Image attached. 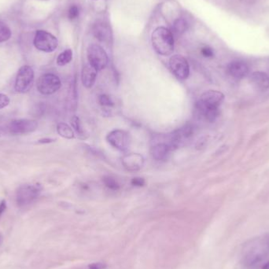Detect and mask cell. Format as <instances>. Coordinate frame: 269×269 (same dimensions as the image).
I'll return each mask as SVG.
<instances>
[{
    "mask_svg": "<svg viewBox=\"0 0 269 269\" xmlns=\"http://www.w3.org/2000/svg\"><path fill=\"white\" fill-rule=\"evenodd\" d=\"M268 256L269 233L250 239L243 246V264L248 268L261 267Z\"/></svg>",
    "mask_w": 269,
    "mask_h": 269,
    "instance_id": "obj_1",
    "label": "cell"
},
{
    "mask_svg": "<svg viewBox=\"0 0 269 269\" xmlns=\"http://www.w3.org/2000/svg\"><path fill=\"white\" fill-rule=\"evenodd\" d=\"M223 99L224 95L218 91L211 90L205 92L196 103L198 113L208 122H214L218 116L219 106Z\"/></svg>",
    "mask_w": 269,
    "mask_h": 269,
    "instance_id": "obj_2",
    "label": "cell"
},
{
    "mask_svg": "<svg viewBox=\"0 0 269 269\" xmlns=\"http://www.w3.org/2000/svg\"><path fill=\"white\" fill-rule=\"evenodd\" d=\"M151 41L153 49L159 55L168 56L174 51L173 34L165 27H159L153 31Z\"/></svg>",
    "mask_w": 269,
    "mask_h": 269,
    "instance_id": "obj_3",
    "label": "cell"
},
{
    "mask_svg": "<svg viewBox=\"0 0 269 269\" xmlns=\"http://www.w3.org/2000/svg\"><path fill=\"white\" fill-rule=\"evenodd\" d=\"M42 186L39 183L24 184L18 187L16 191V203L20 207L28 206L39 197Z\"/></svg>",
    "mask_w": 269,
    "mask_h": 269,
    "instance_id": "obj_4",
    "label": "cell"
},
{
    "mask_svg": "<svg viewBox=\"0 0 269 269\" xmlns=\"http://www.w3.org/2000/svg\"><path fill=\"white\" fill-rule=\"evenodd\" d=\"M34 78H35V74H34L32 67L28 66V65L21 67L18 70L16 81H15V86H14L15 90L21 94L29 92L33 85Z\"/></svg>",
    "mask_w": 269,
    "mask_h": 269,
    "instance_id": "obj_5",
    "label": "cell"
},
{
    "mask_svg": "<svg viewBox=\"0 0 269 269\" xmlns=\"http://www.w3.org/2000/svg\"><path fill=\"white\" fill-rule=\"evenodd\" d=\"M88 59L90 65L97 71L105 69L108 64V55L102 47L92 44L88 48Z\"/></svg>",
    "mask_w": 269,
    "mask_h": 269,
    "instance_id": "obj_6",
    "label": "cell"
},
{
    "mask_svg": "<svg viewBox=\"0 0 269 269\" xmlns=\"http://www.w3.org/2000/svg\"><path fill=\"white\" fill-rule=\"evenodd\" d=\"M62 86V82L58 76L52 73L44 74L37 81L36 88L40 93L50 95L58 92Z\"/></svg>",
    "mask_w": 269,
    "mask_h": 269,
    "instance_id": "obj_7",
    "label": "cell"
},
{
    "mask_svg": "<svg viewBox=\"0 0 269 269\" xmlns=\"http://www.w3.org/2000/svg\"><path fill=\"white\" fill-rule=\"evenodd\" d=\"M58 40L55 35L50 33V32L39 30L37 31L34 38V45L35 48L39 51L50 53L53 52L58 48Z\"/></svg>",
    "mask_w": 269,
    "mask_h": 269,
    "instance_id": "obj_8",
    "label": "cell"
},
{
    "mask_svg": "<svg viewBox=\"0 0 269 269\" xmlns=\"http://www.w3.org/2000/svg\"><path fill=\"white\" fill-rule=\"evenodd\" d=\"M108 143L120 151L125 152L129 149L131 143L129 134L121 129H115L107 135Z\"/></svg>",
    "mask_w": 269,
    "mask_h": 269,
    "instance_id": "obj_9",
    "label": "cell"
},
{
    "mask_svg": "<svg viewBox=\"0 0 269 269\" xmlns=\"http://www.w3.org/2000/svg\"><path fill=\"white\" fill-rule=\"evenodd\" d=\"M169 67L175 76L179 80H186L190 74V66L187 60L182 55H176L169 59Z\"/></svg>",
    "mask_w": 269,
    "mask_h": 269,
    "instance_id": "obj_10",
    "label": "cell"
},
{
    "mask_svg": "<svg viewBox=\"0 0 269 269\" xmlns=\"http://www.w3.org/2000/svg\"><path fill=\"white\" fill-rule=\"evenodd\" d=\"M38 128V123L35 120H14L7 126L10 133L13 135H24L35 132Z\"/></svg>",
    "mask_w": 269,
    "mask_h": 269,
    "instance_id": "obj_11",
    "label": "cell"
},
{
    "mask_svg": "<svg viewBox=\"0 0 269 269\" xmlns=\"http://www.w3.org/2000/svg\"><path fill=\"white\" fill-rule=\"evenodd\" d=\"M122 165L129 172H137L144 165V158L137 153H127L122 159Z\"/></svg>",
    "mask_w": 269,
    "mask_h": 269,
    "instance_id": "obj_12",
    "label": "cell"
},
{
    "mask_svg": "<svg viewBox=\"0 0 269 269\" xmlns=\"http://www.w3.org/2000/svg\"><path fill=\"white\" fill-rule=\"evenodd\" d=\"M227 72L233 78L241 79L247 76V74L249 73V67L245 62L235 61L229 64L227 66Z\"/></svg>",
    "mask_w": 269,
    "mask_h": 269,
    "instance_id": "obj_13",
    "label": "cell"
},
{
    "mask_svg": "<svg viewBox=\"0 0 269 269\" xmlns=\"http://www.w3.org/2000/svg\"><path fill=\"white\" fill-rule=\"evenodd\" d=\"M173 151V149L166 143H160L155 145L151 148L152 157L156 161H166L169 159V155L171 152Z\"/></svg>",
    "mask_w": 269,
    "mask_h": 269,
    "instance_id": "obj_14",
    "label": "cell"
},
{
    "mask_svg": "<svg viewBox=\"0 0 269 269\" xmlns=\"http://www.w3.org/2000/svg\"><path fill=\"white\" fill-rule=\"evenodd\" d=\"M97 72L98 71L90 64L84 66L82 73H81V79H82L84 86L86 87L87 88H91L93 87L95 81H96Z\"/></svg>",
    "mask_w": 269,
    "mask_h": 269,
    "instance_id": "obj_15",
    "label": "cell"
},
{
    "mask_svg": "<svg viewBox=\"0 0 269 269\" xmlns=\"http://www.w3.org/2000/svg\"><path fill=\"white\" fill-rule=\"evenodd\" d=\"M251 82L256 88L261 91L269 88V76L265 72H255L251 75Z\"/></svg>",
    "mask_w": 269,
    "mask_h": 269,
    "instance_id": "obj_16",
    "label": "cell"
},
{
    "mask_svg": "<svg viewBox=\"0 0 269 269\" xmlns=\"http://www.w3.org/2000/svg\"><path fill=\"white\" fill-rule=\"evenodd\" d=\"M93 33L95 38L102 42L109 41L111 38V32L109 26L103 23L96 24L93 28Z\"/></svg>",
    "mask_w": 269,
    "mask_h": 269,
    "instance_id": "obj_17",
    "label": "cell"
},
{
    "mask_svg": "<svg viewBox=\"0 0 269 269\" xmlns=\"http://www.w3.org/2000/svg\"><path fill=\"white\" fill-rule=\"evenodd\" d=\"M57 132L62 137L67 139H72L74 138V132L72 128L65 123H59L57 125Z\"/></svg>",
    "mask_w": 269,
    "mask_h": 269,
    "instance_id": "obj_18",
    "label": "cell"
},
{
    "mask_svg": "<svg viewBox=\"0 0 269 269\" xmlns=\"http://www.w3.org/2000/svg\"><path fill=\"white\" fill-rule=\"evenodd\" d=\"M72 59V51L70 49H67L58 55V58H57V64L60 66H64L67 64H69Z\"/></svg>",
    "mask_w": 269,
    "mask_h": 269,
    "instance_id": "obj_19",
    "label": "cell"
},
{
    "mask_svg": "<svg viewBox=\"0 0 269 269\" xmlns=\"http://www.w3.org/2000/svg\"><path fill=\"white\" fill-rule=\"evenodd\" d=\"M187 28H188V25L183 18H178L173 24V31L176 34H183V32H186Z\"/></svg>",
    "mask_w": 269,
    "mask_h": 269,
    "instance_id": "obj_20",
    "label": "cell"
},
{
    "mask_svg": "<svg viewBox=\"0 0 269 269\" xmlns=\"http://www.w3.org/2000/svg\"><path fill=\"white\" fill-rule=\"evenodd\" d=\"M11 36V31L6 24L0 22V43L8 41Z\"/></svg>",
    "mask_w": 269,
    "mask_h": 269,
    "instance_id": "obj_21",
    "label": "cell"
},
{
    "mask_svg": "<svg viewBox=\"0 0 269 269\" xmlns=\"http://www.w3.org/2000/svg\"><path fill=\"white\" fill-rule=\"evenodd\" d=\"M71 125H72V128L74 130L76 131L78 135H79L82 139H85V135H84L83 128L81 125V121L78 117L74 116L73 118L71 119Z\"/></svg>",
    "mask_w": 269,
    "mask_h": 269,
    "instance_id": "obj_22",
    "label": "cell"
},
{
    "mask_svg": "<svg viewBox=\"0 0 269 269\" xmlns=\"http://www.w3.org/2000/svg\"><path fill=\"white\" fill-rule=\"evenodd\" d=\"M103 183L105 186L110 190H118L120 188L119 183L114 178L111 177V176H104Z\"/></svg>",
    "mask_w": 269,
    "mask_h": 269,
    "instance_id": "obj_23",
    "label": "cell"
},
{
    "mask_svg": "<svg viewBox=\"0 0 269 269\" xmlns=\"http://www.w3.org/2000/svg\"><path fill=\"white\" fill-rule=\"evenodd\" d=\"M99 102L100 103L101 106H107V107H110V106H114L113 100L111 99L110 97L108 96L107 95H101L99 97Z\"/></svg>",
    "mask_w": 269,
    "mask_h": 269,
    "instance_id": "obj_24",
    "label": "cell"
},
{
    "mask_svg": "<svg viewBox=\"0 0 269 269\" xmlns=\"http://www.w3.org/2000/svg\"><path fill=\"white\" fill-rule=\"evenodd\" d=\"M69 19L74 20L76 19L78 16H79V9L76 6L73 5L69 8Z\"/></svg>",
    "mask_w": 269,
    "mask_h": 269,
    "instance_id": "obj_25",
    "label": "cell"
},
{
    "mask_svg": "<svg viewBox=\"0 0 269 269\" xmlns=\"http://www.w3.org/2000/svg\"><path fill=\"white\" fill-rule=\"evenodd\" d=\"M10 102L11 100H10L9 97L4 94L0 93V109L7 107L9 105Z\"/></svg>",
    "mask_w": 269,
    "mask_h": 269,
    "instance_id": "obj_26",
    "label": "cell"
},
{
    "mask_svg": "<svg viewBox=\"0 0 269 269\" xmlns=\"http://www.w3.org/2000/svg\"><path fill=\"white\" fill-rule=\"evenodd\" d=\"M133 186H143L145 185V179L141 177H135L131 181Z\"/></svg>",
    "mask_w": 269,
    "mask_h": 269,
    "instance_id": "obj_27",
    "label": "cell"
},
{
    "mask_svg": "<svg viewBox=\"0 0 269 269\" xmlns=\"http://www.w3.org/2000/svg\"><path fill=\"white\" fill-rule=\"evenodd\" d=\"M202 54L203 56L206 57V58H211L213 56V51L211 48L209 47H205L202 49Z\"/></svg>",
    "mask_w": 269,
    "mask_h": 269,
    "instance_id": "obj_28",
    "label": "cell"
},
{
    "mask_svg": "<svg viewBox=\"0 0 269 269\" xmlns=\"http://www.w3.org/2000/svg\"><path fill=\"white\" fill-rule=\"evenodd\" d=\"M6 209H7V203H6L5 200H3L0 203V218L2 216L3 213L5 211Z\"/></svg>",
    "mask_w": 269,
    "mask_h": 269,
    "instance_id": "obj_29",
    "label": "cell"
},
{
    "mask_svg": "<svg viewBox=\"0 0 269 269\" xmlns=\"http://www.w3.org/2000/svg\"><path fill=\"white\" fill-rule=\"evenodd\" d=\"M55 139H49V138H48V139H40L39 142L38 143H52V142H54Z\"/></svg>",
    "mask_w": 269,
    "mask_h": 269,
    "instance_id": "obj_30",
    "label": "cell"
},
{
    "mask_svg": "<svg viewBox=\"0 0 269 269\" xmlns=\"http://www.w3.org/2000/svg\"><path fill=\"white\" fill-rule=\"evenodd\" d=\"M261 269H269V261L264 263V264L261 266Z\"/></svg>",
    "mask_w": 269,
    "mask_h": 269,
    "instance_id": "obj_31",
    "label": "cell"
},
{
    "mask_svg": "<svg viewBox=\"0 0 269 269\" xmlns=\"http://www.w3.org/2000/svg\"><path fill=\"white\" fill-rule=\"evenodd\" d=\"M2 241H3V237H2V236H1V235H0V244H1V243H2Z\"/></svg>",
    "mask_w": 269,
    "mask_h": 269,
    "instance_id": "obj_32",
    "label": "cell"
},
{
    "mask_svg": "<svg viewBox=\"0 0 269 269\" xmlns=\"http://www.w3.org/2000/svg\"><path fill=\"white\" fill-rule=\"evenodd\" d=\"M0 136H1V132H0Z\"/></svg>",
    "mask_w": 269,
    "mask_h": 269,
    "instance_id": "obj_33",
    "label": "cell"
}]
</instances>
